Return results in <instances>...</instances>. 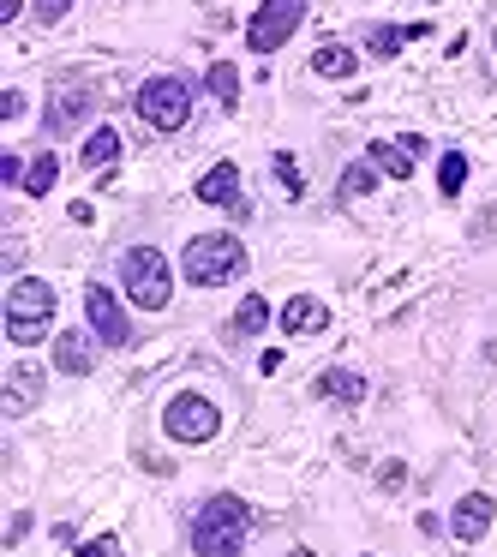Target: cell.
<instances>
[{"label": "cell", "mask_w": 497, "mask_h": 557, "mask_svg": "<svg viewBox=\"0 0 497 557\" xmlns=\"http://www.w3.org/2000/svg\"><path fill=\"white\" fill-rule=\"evenodd\" d=\"M252 540V510L234 492L204 498V510L192 516V552L198 557H240Z\"/></svg>", "instance_id": "1"}, {"label": "cell", "mask_w": 497, "mask_h": 557, "mask_svg": "<svg viewBox=\"0 0 497 557\" xmlns=\"http://www.w3.org/2000/svg\"><path fill=\"white\" fill-rule=\"evenodd\" d=\"M54 306H60V294H54L42 276H12V288H6V336H12L18 348L42 342L48 324H54Z\"/></svg>", "instance_id": "2"}, {"label": "cell", "mask_w": 497, "mask_h": 557, "mask_svg": "<svg viewBox=\"0 0 497 557\" xmlns=\"http://www.w3.org/2000/svg\"><path fill=\"white\" fill-rule=\"evenodd\" d=\"M180 270H186L192 288H222V282H234L246 270V246L234 234H198V240H186Z\"/></svg>", "instance_id": "3"}, {"label": "cell", "mask_w": 497, "mask_h": 557, "mask_svg": "<svg viewBox=\"0 0 497 557\" xmlns=\"http://www.w3.org/2000/svg\"><path fill=\"white\" fill-rule=\"evenodd\" d=\"M132 114H138L150 132H180V126L192 120V84H186V78H174V72H156V78H144V84H138Z\"/></svg>", "instance_id": "4"}, {"label": "cell", "mask_w": 497, "mask_h": 557, "mask_svg": "<svg viewBox=\"0 0 497 557\" xmlns=\"http://www.w3.org/2000/svg\"><path fill=\"white\" fill-rule=\"evenodd\" d=\"M120 288H126V300L132 306H144V312H162L168 306V258L156 252V246H126L120 252Z\"/></svg>", "instance_id": "5"}, {"label": "cell", "mask_w": 497, "mask_h": 557, "mask_svg": "<svg viewBox=\"0 0 497 557\" xmlns=\"http://www.w3.org/2000/svg\"><path fill=\"white\" fill-rule=\"evenodd\" d=\"M162 432H168L174 444H210V438L222 432V414H216V402H210V396L180 390V396L162 408Z\"/></svg>", "instance_id": "6"}, {"label": "cell", "mask_w": 497, "mask_h": 557, "mask_svg": "<svg viewBox=\"0 0 497 557\" xmlns=\"http://www.w3.org/2000/svg\"><path fill=\"white\" fill-rule=\"evenodd\" d=\"M300 24H306V0H258V12L246 18V48L252 54H276Z\"/></svg>", "instance_id": "7"}, {"label": "cell", "mask_w": 497, "mask_h": 557, "mask_svg": "<svg viewBox=\"0 0 497 557\" xmlns=\"http://www.w3.org/2000/svg\"><path fill=\"white\" fill-rule=\"evenodd\" d=\"M84 318H90V330H96V342H102V348H132V324H126V312H120L114 288L90 282V288H84Z\"/></svg>", "instance_id": "8"}, {"label": "cell", "mask_w": 497, "mask_h": 557, "mask_svg": "<svg viewBox=\"0 0 497 557\" xmlns=\"http://www.w3.org/2000/svg\"><path fill=\"white\" fill-rule=\"evenodd\" d=\"M492 522H497L492 492H468V498L456 504V516H450V534H456L462 546H480V540L492 534Z\"/></svg>", "instance_id": "9"}, {"label": "cell", "mask_w": 497, "mask_h": 557, "mask_svg": "<svg viewBox=\"0 0 497 557\" xmlns=\"http://www.w3.org/2000/svg\"><path fill=\"white\" fill-rule=\"evenodd\" d=\"M198 198H204V204H216V210L246 216V198H240V168H234V162H216V168L198 180Z\"/></svg>", "instance_id": "10"}, {"label": "cell", "mask_w": 497, "mask_h": 557, "mask_svg": "<svg viewBox=\"0 0 497 557\" xmlns=\"http://www.w3.org/2000/svg\"><path fill=\"white\" fill-rule=\"evenodd\" d=\"M54 372L90 378V372H96V342H90L84 330H60V336H54Z\"/></svg>", "instance_id": "11"}, {"label": "cell", "mask_w": 497, "mask_h": 557, "mask_svg": "<svg viewBox=\"0 0 497 557\" xmlns=\"http://www.w3.org/2000/svg\"><path fill=\"white\" fill-rule=\"evenodd\" d=\"M282 330H288V336H324V330H330V306H324L318 294H294V300L282 306Z\"/></svg>", "instance_id": "12"}, {"label": "cell", "mask_w": 497, "mask_h": 557, "mask_svg": "<svg viewBox=\"0 0 497 557\" xmlns=\"http://www.w3.org/2000/svg\"><path fill=\"white\" fill-rule=\"evenodd\" d=\"M36 396H42V372H36V366H12L6 396H0V414H6V420H18V414H30V408H36Z\"/></svg>", "instance_id": "13"}, {"label": "cell", "mask_w": 497, "mask_h": 557, "mask_svg": "<svg viewBox=\"0 0 497 557\" xmlns=\"http://www.w3.org/2000/svg\"><path fill=\"white\" fill-rule=\"evenodd\" d=\"M96 108V96L90 90H66V96H54L48 102V114H42V126H48V138H60V132H72L84 114Z\"/></svg>", "instance_id": "14"}, {"label": "cell", "mask_w": 497, "mask_h": 557, "mask_svg": "<svg viewBox=\"0 0 497 557\" xmlns=\"http://www.w3.org/2000/svg\"><path fill=\"white\" fill-rule=\"evenodd\" d=\"M366 162H372V168H378V174H390V180H408V174H414V162H420V156H414V150H408V138H378V144H372V150H366Z\"/></svg>", "instance_id": "15"}, {"label": "cell", "mask_w": 497, "mask_h": 557, "mask_svg": "<svg viewBox=\"0 0 497 557\" xmlns=\"http://www.w3.org/2000/svg\"><path fill=\"white\" fill-rule=\"evenodd\" d=\"M318 396H324V402H348V408H360V402H366V378L348 372V366H330V372L318 378Z\"/></svg>", "instance_id": "16"}, {"label": "cell", "mask_w": 497, "mask_h": 557, "mask_svg": "<svg viewBox=\"0 0 497 557\" xmlns=\"http://www.w3.org/2000/svg\"><path fill=\"white\" fill-rule=\"evenodd\" d=\"M432 24H372L366 30V48L378 54V60H390V54H402V42H414V36H426Z\"/></svg>", "instance_id": "17"}, {"label": "cell", "mask_w": 497, "mask_h": 557, "mask_svg": "<svg viewBox=\"0 0 497 557\" xmlns=\"http://www.w3.org/2000/svg\"><path fill=\"white\" fill-rule=\"evenodd\" d=\"M78 162H84L90 174H96V168H114V162H120V132H114V126H96V132L78 144Z\"/></svg>", "instance_id": "18"}, {"label": "cell", "mask_w": 497, "mask_h": 557, "mask_svg": "<svg viewBox=\"0 0 497 557\" xmlns=\"http://www.w3.org/2000/svg\"><path fill=\"white\" fill-rule=\"evenodd\" d=\"M354 66H360V54L342 48V42H324V48L312 54V72H318V78H354Z\"/></svg>", "instance_id": "19"}, {"label": "cell", "mask_w": 497, "mask_h": 557, "mask_svg": "<svg viewBox=\"0 0 497 557\" xmlns=\"http://www.w3.org/2000/svg\"><path fill=\"white\" fill-rule=\"evenodd\" d=\"M264 324H270V300H264V294H246L240 312H234V324H228V336L240 342V336H258Z\"/></svg>", "instance_id": "20"}, {"label": "cell", "mask_w": 497, "mask_h": 557, "mask_svg": "<svg viewBox=\"0 0 497 557\" xmlns=\"http://www.w3.org/2000/svg\"><path fill=\"white\" fill-rule=\"evenodd\" d=\"M54 180H60V156H54V150H42V156L24 168V192H30V198H48V192H54Z\"/></svg>", "instance_id": "21"}, {"label": "cell", "mask_w": 497, "mask_h": 557, "mask_svg": "<svg viewBox=\"0 0 497 557\" xmlns=\"http://www.w3.org/2000/svg\"><path fill=\"white\" fill-rule=\"evenodd\" d=\"M210 96H216L222 108H240V66H234V60H216V66H210Z\"/></svg>", "instance_id": "22"}, {"label": "cell", "mask_w": 497, "mask_h": 557, "mask_svg": "<svg viewBox=\"0 0 497 557\" xmlns=\"http://www.w3.org/2000/svg\"><path fill=\"white\" fill-rule=\"evenodd\" d=\"M462 186H468V156H462V150H444V162H438V192L456 198Z\"/></svg>", "instance_id": "23"}, {"label": "cell", "mask_w": 497, "mask_h": 557, "mask_svg": "<svg viewBox=\"0 0 497 557\" xmlns=\"http://www.w3.org/2000/svg\"><path fill=\"white\" fill-rule=\"evenodd\" d=\"M372 186H378V168H372V162H354V168H342V180H336L342 198H366Z\"/></svg>", "instance_id": "24"}, {"label": "cell", "mask_w": 497, "mask_h": 557, "mask_svg": "<svg viewBox=\"0 0 497 557\" xmlns=\"http://www.w3.org/2000/svg\"><path fill=\"white\" fill-rule=\"evenodd\" d=\"M276 180L288 186V198H300V192H306V174H300V162H294L288 150H276Z\"/></svg>", "instance_id": "25"}, {"label": "cell", "mask_w": 497, "mask_h": 557, "mask_svg": "<svg viewBox=\"0 0 497 557\" xmlns=\"http://www.w3.org/2000/svg\"><path fill=\"white\" fill-rule=\"evenodd\" d=\"M66 12H72V0H30V18L36 24H60Z\"/></svg>", "instance_id": "26"}, {"label": "cell", "mask_w": 497, "mask_h": 557, "mask_svg": "<svg viewBox=\"0 0 497 557\" xmlns=\"http://www.w3.org/2000/svg\"><path fill=\"white\" fill-rule=\"evenodd\" d=\"M378 486H384V492H402V486H408V462H384V468H378Z\"/></svg>", "instance_id": "27"}, {"label": "cell", "mask_w": 497, "mask_h": 557, "mask_svg": "<svg viewBox=\"0 0 497 557\" xmlns=\"http://www.w3.org/2000/svg\"><path fill=\"white\" fill-rule=\"evenodd\" d=\"M78 557H120V540H114V534H102V540L78 546Z\"/></svg>", "instance_id": "28"}, {"label": "cell", "mask_w": 497, "mask_h": 557, "mask_svg": "<svg viewBox=\"0 0 497 557\" xmlns=\"http://www.w3.org/2000/svg\"><path fill=\"white\" fill-rule=\"evenodd\" d=\"M24 168H30V162H18V156H0V180H6V186H24Z\"/></svg>", "instance_id": "29"}, {"label": "cell", "mask_w": 497, "mask_h": 557, "mask_svg": "<svg viewBox=\"0 0 497 557\" xmlns=\"http://www.w3.org/2000/svg\"><path fill=\"white\" fill-rule=\"evenodd\" d=\"M0 114L18 120V114H24V90H6V96H0Z\"/></svg>", "instance_id": "30"}, {"label": "cell", "mask_w": 497, "mask_h": 557, "mask_svg": "<svg viewBox=\"0 0 497 557\" xmlns=\"http://www.w3.org/2000/svg\"><path fill=\"white\" fill-rule=\"evenodd\" d=\"M24 534H30V516H24V510H18V516H12V528H6V546H18V540H24Z\"/></svg>", "instance_id": "31"}, {"label": "cell", "mask_w": 497, "mask_h": 557, "mask_svg": "<svg viewBox=\"0 0 497 557\" xmlns=\"http://www.w3.org/2000/svg\"><path fill=\"white\" fill-rule=\"evenodd\" d=\"M18 12H24V0H0V24H12Z\"/></svg>", "instance_id": "32"}, {"label": "cell", "mask_w": 497, "mask_h": 557, "mask_svg": "<svg viewBox=\"0 0 497 557\" xmlns=\"http://www.w3.org/2000/svg\"><path fill=\"white\" fill-rule=\"evenodd\" d=\"M288 557H312V552H306V546H300V552H288Z\"/></svg>", "instance_id": "33"}, {"label": "cell", "mask_w": 497, "mask_h": 557, "mask_svg": "<svg viewBox=\"0 0 497 557\" xmlns=\"http://www.w3.org/2000/svg\"><path fill=\"white\" fill-rule=\"evenodd\" d=\"M492 42H497V30H492Z\"/></svg>", "instance_id": "34"}]
</instances>
